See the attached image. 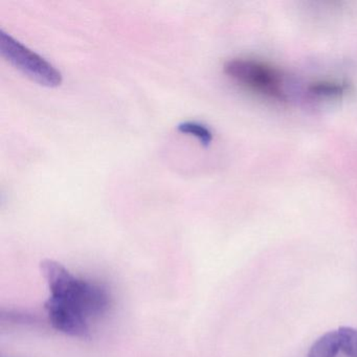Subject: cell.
<instances>
[{
    "mask_svg": "<svg viewBox=\"0 0 357 357\" xmlns=\"http://www.w3.org/2000/svg\"><path fill=\"white\" fill-rule=\"evenodd\" d=\"M340 336L342 351L349 357H357V329L351 327H340L338 329Z\"/></svg>",
    "mask_w": 357,
    "mask_h": 357,
    "instance_id": "52a82bcc",
    "label": "cell"
},
{
    "mask_svg": "<svg viewBox=\"0 0 357 357\" xmlns=\"http://www.w3.org/2000/svg\"><path fill=\"white\" fill-rule=\"evenodd\" d=\"M1 321L12 325H34L36 317L18 310H1Z\"/></svg>",
    "mask_w": 357,
    "mask_h": 357,
    "instance_id": "ba28073f",
    "label": "cell"
},
{
    "mask_svg": "<svg viewBox=\"0 0 357 357\" xmlns=\"http://www.w3.org/2000/svg\"><path fill=\"white\" fill-rule=\"evenodd\" d=\"M177 130L183 135L196 137L202 146L208 147L213 141V133L208 127L197 122H183L177 126Z\"/></svg>",
    "mask_w": 357,
    "mask_h": 357,
    "instance_id": "5b68a950",
    "label": "cell"
},
{
    "mask_svg": "<svg viewBox=\"0 0 357 357\" xmlns=\"http://www.w3.org/2000/svg\"><path fill=\"white\" fill-rule=\"evenodd\" d=\"M342 351L337 331H329L317 338L309 349L308 357H336Z\"/></svg>",
    "mask_w": 357,
    "mask_h": 357,
    "instance_id": "277c9868",
    "label": "cell"
},
{
    "mask_svg": "<svg viewBox=\"0 0 357 357\" xmlns=\"http://www.w3.org/2000/svg\"><path fill=\"white\" fill-rule=\"evenodd\" d=\"M41 273L49 286L45 311L54 329L73 337L91 335V319L109 310L112 298L104 286L70 273L57 261L43 260Z\"/></svg>",
    "mask_w": 357,
    "mask_h": 357,
    "instance_id": "6da1fadb",
    "label": "cell"
},
{
    "mask_svg": "<svg viewBox=\"0 0 357 357\" xmlns=\"http://www.w3.org/2000/svg\"><path fill=\"white\" fill-rule=\"evenodd\" d=\"M225 74L236 83L271 99L286 101L283 76L278 68L254 59L237 58L225 64Z\"/></svg>",
    "mask_w": 357,
    "mask_h": 357,
    "instance_id": "7a4b0ae2",
    "label": "cell"
},
{
    "mask_svg": "<svg viewBox=\"0 0 357 357\" xmlns=\"http://www.w3.org/2000/svg\"><path fill=\"white\" fill-rule=\"evenodd\" d=\"M347 85L333 81H319L309 85V93L321 98H340L346 91Z\"/></svg>",
    "mask_w": 357,
    "mask_h": 357,
    "instance_id": "8992f818",
    "label": "cell"
},
{
    "mask_svg": "<svg viewBox=\"0 0 357 357\" xmlns=\"http://www.w3.org/2000/svg\"><path fill=\"white\" fill-rule=\"evenodd\" d=\"M0 53L16 70L41 86L61 85L62 74L45 58L16 40L5 31H0Z\"/></svg>",
    "mask_w": 357,
    "mask_h": 357,
    "instance_id": "3957f363",
    "label": "cell"
}]
</instances>
